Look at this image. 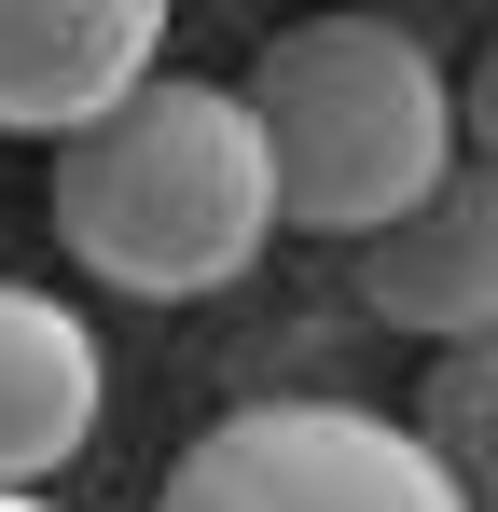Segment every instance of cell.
Instances as JSON below:
<instances>
[{
    "label": "cell",
    "instance_id": "6da1fadb",
    "mask_svg": "<svg viewBox=\"0 0 498 512\" xmlns=\"http://www.w3.org/2000/svg\"><path fill=\"white\" fill-rule=\"evenodd\" d=\"M277 153H263V111L249 84H180L125 97L97 139L56 153V236L97 291L125 305H194V291H236L263 236H277Z\"/></svg>",
    "mask_w": 498,
    "mask_h": 512
},
{
    "label": "cell",
    "instance_id": "7a4b0ae2",
    "mask_svg": "<svg viewBox=\"0 0 498 512\" xmlns=\"http://www.w3.org/2000/svg\"><path fill=\"white\" fill-rule=\"evenodd\" d=\"M249 111H263V153H277V208L305 236H402L457 153V70L415 42L402 14H305L249 56Z\"/></svg>",
    "mask_w": 498,
    "mask_h": 512
},
{
    "label": "cell",
    "instance_id": "3957f363",
    "mask_svg": "<svg viewBox=\"0 0 498 512\" xmlns=\"http://www.w3.org/2000/svg\"><path fill=\"white\" fill-rule=\"evenodd\" d=\"M153 512H457L443 457L360 402H236L180 443Z\"/></svg>",
    "mask_w": 498,
    "mask_h": 512
},
{
    "label": "cell",
    "instance_id": "277c9868",
    "mask_svg": "<svg viewBox=\"0 0 498 512\" xmlns=\"http://www.w3.org/2000/svg\"><path fill=\"white\" fill-rule=\"evenodd\" d=\"M153 0H0V139H97L125 97H153L166 70Z\"/></svg>",
    "mask_w": 498,
    "mask_h": 512
},
{
    "label": "cell",
    "instance_id": "5b68a950",
    "mask_svg": "<svg viewBox=\"0 0 498 512\" xmlns=\"http://www.w3.org/2000/svg\"><path fill=\"white\" fill-rule=\"evenodd\" d=\"M360 305L388 333H429L443 360L498 333V167H457L402 236L360 250Z\"/></svg>",
    "mask_w": 498,
    "mask_h": 512
},
{
    "label": "cell",
    "instance_id": "8992f818",
    "mask_svg": "<svg viewBox=\"0 0 498 512\" xmlns=\"http://www.w3.org/2000/svg\"><path fill=\"white\" fill-rule=\"evenodd\" d=\"M97 388L111 360L56 291L0 277V499H42V471H70L97 443Z\"/></svg>",
    "mask_w": 498,
    "mask_h": 512
},
{
    "label": "cell",
    "instance_id": "52a82bcc",
    "mask_svg": "<svg viewBox=\"0 0 498 512\" xmlns=\"http://www.w3.org/2000/svg\"><path fill=\"white\" fill-rule=\"evenodd\" d=\"M415 443L443 457V485L457 512H498V333L457 346V360H429V402H415Z\"/></svg>",
    "mask_w": 498,
    "mask_h": 512
},
{
    "label": "cell",
    "instance_id": "ba28073f",
    "mask_svg": "<svg viewBox=\"0 0 498 512\" xmlns=\"http://www.w3.org/2000/svg\"><path fill=\"white\" fill-rule=\"evenodd\" d=\"M457 139H471V167H498V28L471 42V70H457Z\"/></svg>",
    "mask_w": 498,
    "mask_h": 512
},
{
    "label": "cell",
    "instance_id": "9c48e42d",
    "mask_svg": "<svg viewBox=\"0 0 498 512\" xmlns=\"http://www.w3.org/2000/svg\"><path fill=\"white\" fill-rule=\"evenodd\" d=\"M0 512H56V499H0Z\"/></svg>",
    "mask_w": 498,
    "mask_h": 512
}]
</instances>
